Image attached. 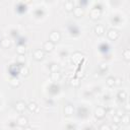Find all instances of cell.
Here are the masks:
<instances>
[{"label":"cell","mask_w":130,"mask_h":130,"mask_svg":"<svg viewBox=\"0 0 130 130\" xmlns=\"http://www.w3.org/2000/svg\"><path fill=\"white\" fill-rule=\"evenodd\" d=\"M60 39H61V35H60V32L58 30H52L50 32V35H49V40L53 44L58 43L60 41Z\"/></svg>","instance_id":"obj_1"},{"label":"cell","mask_w":130,"mask_h":130,"mask_svg":"<svg viewBox=\"0 0 130 130\" xmlns=\"http://www.w3.org/2000/svg\"><path fill=\"white\" fill-rule=\"evenodd\" d=\"M101 14H102V11H101V9H100V8H96V7H94V8H92V9L90 10V12H89V17H90L91 19L95 20V19L100 18Z\"/></svg>","instance_id":"obj_2"},{"label":"cell","mask_w":130,"mask_h":130,"mask_svg":"<svg viewBox=\"0 0 130 130\" xmlns=\"http://www.w3.org/2000/svg\"><path fill=\"white\" fill-rule=\"evenodd\" d=\"M107 35H108V38H109L111 41H115V40H117V39L119 38V31H118L117 29H115V28L109 29Z\"/></svg>","instance_id":"obj_3"},{"label":"cell","mask_w":130,"mask_h":130,"mask_svg":"<svg viewBox=\"0 0 130 130\" xmlns=\"http://www.w3.org/2000/svg\"><path fill=\"white\" fill-rule=\"evenodd\" d=\"M32 56H34V59H35L36 61H41V60H43L44 57H45V52H44L43 50H41V49H38V50H36V51L34 52Z\"/></svg>","instance_id":"obj_4"},{"label":"cell","mask_w":130,"mask_h":130,"mask_svg":"<svg viewBox=\"0 0 130 130\" xmlns=\"http://www.w3.org/2000/svg\"><path fill=\"white\" fill-rule=\"evenodd\" d=\"M94 116L95 118L98 119H102L106 116V110L103 108V107H98L95 110H94Z\"/></svg>","instance_id":"obj_5"},{"label":"cell","mask_w":130,"mask_h":130,"mask_svg":"<svg viewBox=\"0 0 130 130\" xmlns=\"http://www.w3.org/2000/svg\"><path fill=\"white\" fill-rule=\"evenodd\" d=\"M16 124L20 127H26L28 125V119L25 116H20L16 120Z\"/></svg>","instance_id":"obj_6"},{"label":"cell","mask_w":130,"mask_h":130,"mask_svg":"<svg viewBox=\"0 0 130 130\" xmlns=\"http://www.w3.org/2000/svg\"><path fill=\"white\" fill-rule=\"evenodd\" d=\"M72 62L74 63V64H79L80 62H81V60L83 59V55L81 54V53H79V52H75L73 55H72Z\"/></svg>","instance_id":"obj_7"},{"label":"cell","mask_w":130,"mask_h":130,"mask_svg":"<svg viewBox=\"0 0 130 130\" xmlns=\"http://www.w3.org/2000/svg\"><path fill=\"white\" fill-rule=\"evenodd\" d=\"M54 47H55V44H53V43L50 42V41H47V42H45L44 45H43V49H44L43 51H44V52H51V51H53Z\"/></svg>","instance_id":"obj_8"},{"label":"cell","mask_w":130,"mask_h":130,"mask_svg":"<svg viewBox=\"0 0 130 130\" xmlns=\"http://www.w3.org/2000/svg\"><path fill=\"white\" fill-rule=\"evenodd\" d=\"M25 108H26V105H25L24 102H22V101H19V102H17V103L15 104V110H16L17 112H23V111L25 110Z\"/></svg>","instance_id":"obj_9"},{"label":"cell","mask_w":130,"mask_h":130,"mask_svg":"<svg viewBox=\"0 0 130 130\" xmlns=\"http://www.w3.org/2000/svg\"><path fill=\"white\" fill-rule=\"evenodd\" d=\"M64 8H65V10L68 11V12L73 11V9H74V2L71 1V0L66 1V2L64 3Z\"/></svg>","instance_id":"obj_10"},{"label":"cell","mask_w":130,"mask_h":130,"mask_svg":"<svg viewBox=\"0 0 130 130\" xmlns=\"http://www.w3.org/2000/svg\"><path fill=\"white\" fill-rule=\"evenodd\" d=\"M26 108L28 109V111L29 112H39V106L35 103V102H30L27 106H26Z\"/></svg>","instance_id":"obj_11"},{"label":"cell","mask_w":130,"mask_h":130,"mask_svg":"<svg viewBox=\"0 0 130 130\" xmlns=\"http://www.w3.org/2000/svg\"><path fill=\"white\" fill-rule=\"evenodd\" d=\"M0 45H1V47H2V48L7 49V48H9V47L11 46V41H10L8 38H4V39H2V40H1Z\"/></svg>","instance_id":"obj_12"},{"label":"cell","mask_w":130,"mask_h":130,"mask_svg":"<svg viewBox=\"0 0 130 130\" xmlns=\"http://www.w3.org/2000/svg\"><path fill=\"white\" fill-rule=\"evenodd\" d=\"M73 112H74L73 106H71V105H66V106L64 107V114H65L66 116H71V115L73 114Z\"/></svg>","instance_id":"obj_13"},{"label":"cell","mask_w":130,"mask_h":130,"mask_svg":"<svg viewBox=\"0 0 130 130\" xmlns=\"http://www.w3.org/2000/svg\"><path fill=\"white\" fill-rule=\"evenodd\" d=\"M94 32H95L98 36H102V35L105 32V27H104V25H102V24H96V25L94 26Z\"/></svg>","instance_id":"obj_14"},{"label":"cell","mask_w":130,"mask_h":130,"mask_svg":"<svg viewBox=\"0 0 130 130\" xmlns=\"http://www.w3.org/2000/svg\"><path fill=\"white\" fill-rule=\"evenodd\" d=\"M73 13H74V15L76 16V17H80V16H82L83 15V8L82 7H74V9H73Z\"/></svg>","instance_id":"obj_15"},{"label":"cell","mask_w":130,"mask_h":130,"mask_svg":"<svg viewBox=\"0 0 130 130\" xmlns=\"http://www.w3.org/2000/svg\"><path fill=\"white\" fill-rule=\"evenodd\" d=\"M16 52L18 55H24L25 52H26V49H25V46L24 45H18L16 47Z\"/></svg>","instance_id":"obj_16"},{"label":"cell","mask_w":130,"mask_h":130,"mask_svg":"<svg viewBox=\"0 0 130 130\" xmlns=\"http://www.w3.org/2000/svg\"><path fill=\"white\" fill-rule=\"evenodd\" d=\"M9 83H10L11 86H13V87H17V86H19L20 81H19V79H18L17 77H12V78L10 79Z\"/></svg>","instance_id":"obj_17"},{"label":"cell","mask_w":130,"mask_h":130,"mask_svg":"<svg viewBox=\"0 0 130 130\" xmlns=\"http://www.w3.org/2000/svg\"><path fill=\"white\" fill-rule=\"evenodd\" d=\"M118 99H119V101H121V102L126 101V99H127V93H126V91H124V90L119 91V92H118Z\"/></svg>","instance_id":"obj_18"},{"label":"cell","mask_w":130,"mask_h":130,"mask_svg":"<svg viewBox=\"0 0 130 130\" xmlns=\"http://www.w3.org/2000/svg\"><path fill=\"white\" fill-rule=\"evenodd\" d=\"M122 54H123V58L125 61H127V62L130 61V50L129 49H125Z\"/></svg>","instance_id":"obj_19"},{"label":"cell","mask_w":130,"mask_h":130,"mask_svg":"<svg viewBox=\"0 0 130 130\" xmlns=\"http://www.w3.org/2000/svg\"><path fill=\"white\" fill-rule=\"evenodd\" d=\"M50 71H51V73L59 72V71H60V66H59L58 64L53 63V64H51V66H50Z\"/></svg>","instance_id":"obj_20"},{"label":"cell","mask_w":130,"mask_h":130,"mask_svg":"<svg viewBox=\"0 0 130 130\" xmlns=\"http://www.w3.org/2000/svg\"><path fill=\"white\" fill-rule=\"evenodd\" d=\"M19 73H20L21 75H23V76H26V75L29 73V70H28V68H27L26 66H21V67L19 68Z\"/></svg>","instance_id":"obj_21"},{"label":"cell","mask_w":130,"mask_h":130,"mask_svg":"<svg viewBox=\"0 0 130 130\" xmlns=\"http://www.w3.org/2000/svg\"><path fill=\"white\" fill-rule=\"evenodd\" d=\"M70 84H71L73 87H78L79 84H80L79 79H78L77 77H75V78H71V80H70Z\"/></svg>","instance_id":"obj_22"},{"label":"cell","mask_w":130,"mask_h":130,"mask_svg":"<svg viewBox=\"0 0 130 130\" xmlns=\"http://www.w3.org/2000/svg\"><path fill=\"white\" fill-rule=\"evenodd\" d=\"M61 78V75L59 72H54V73H51V79L53 81H58L59 79Z\"/></svg>","instance_id":"obj_23"},{"label":"cell","mask_w":130,"mask_h":130,"mask_svg":"<svg viewBox=\"0 0 130 130\" xmlns=\"http://www.w3.org/2000/svg\"><path fill=\"white\" fill-rule=\"evenodd\" d=\"M106 83H107V85H109V86H114V85H115V78H114L113 76L108 77V78L106 79Z\"/></svg>","instance_id":"obj_24"},{"label":"cell","mask_w":130,"mask_h":130,"mask_svg":"<svg viewBox=\"0 0 130 130\" xmlns=\"http://www.w3.org/2000/svg\"><path fill=\"white\" fill-rule=\"evenodd\" d=\"M120 122H122L124 125H128V124H129V116H128L127 114H125L123 117H121Z\"/></svg>","instance_id":"obj_25"},{"label":"cell","mask_w":130,"mask_h":130,"mask_svg":"<svg viewBox=\"0 0 130 130\" xmlns=\"http://www.w3.org/2000/svg\"><path fill=\"white\" fill-rule=\"evenodd\" d=\"M124 115H125V111H124L123 109H119V110L115 111V116H117V117H119V118L123 117Z\"/></svg>","instance_id":"obj_26"},{"label":"cell","mask_w":130,"mask_h":130,"mask_svg":"<svg viewBox=\"0 0 130 130\" xmlns=\"http://www.w3.org/2000/svg\"><path fill=\"white\" fill-rule=\"evenodd\" d=\"M16 61L19 64H23L25 62V57L23 55H18V57H16Z\"/></svg>","instance_id":"obj_27"},{"label":"cell","mask_w":130,"mask_h":130,"mask_svg":"<svg viewBox=\"0 0 130 130\" xmlns=\"http://www.w3.org/2000/svg\"><path fill=\"white\" fill-rule=\"evenodd\" d=\"M99 68L102 70V71H106L108 69V65L105 63V62H102L100 65H99Z\"/></svg>","instance_id":"obj_28"},{"label":"cell","mask_w":130,"mask_h":130,"mask_svg":"<svg viewBox=\"0 0 130 130\" xmlns=\"http://www.w3.org/2000/svg\"><path fill=\"white\" fill-rule=\"evenodd\" d=\"M99 130H111V127L109 125H107V124H103V125H101Z\"/></svg>","instance_id":"obj_29"},{"label":"cell","mask_w":130,"mask_h":130,"mask_svg":"<svg viewBox=\"0 0 130 130\" xmlns=\"http://www.w3.org/2000/svg\"><path fill=\"white\" fill-rule=\"evenodd\" d=\"M120 120H121V118H119V117H117V116H113V123H115V124H118V125H119Z\"/></svg>","instance_id":"obj_30"},{"label":"cell","mask_w":130,"mask_h":130,"mask_svg":"<svg viewBox=\"0 0 130 130\" xmlns=\"http://www.w3.org/2000/svg\"><path fill=\"white\" fill-rule=\"evenodd\" d=\"M122 83V78L118 77V78H115V85H120Z\"/></svg>","instance_id":"obj_31"},{"label":"cell","mask_w":130,"mask_h":130,"mask_svg":"<svg viewBox=\"0 0 130 130\" xmlns=\"http://www.w3.org/2000/svg\"><path fill=\"white\" fill-rule=\"evenodd\" d=\"M110 127H111V130H118L119 129V125L115 124V123H113L112 126H110Z\"/></svg>","instance_id":"obj_32"},{"label":"cell","mask_w":130,"mask_h":130,"mask_svg":"<svg viewBox=\"0 0 130 130\" xmlns=\"http://www.w3.org/2000/svg\"><path fill=\"white\" fill-rule=\"evenodd\" d=\"M125 112H129L130 111V106H129V103L128 102H126V104H125V110H124Z\"/></svg>","instance_id":"obj_33"},{"label":"cell","mask_w":130,"mask_h":130,"mask_svg":"<svg viewBox=\"0 0 130 130\" xmlns=\"http://www.w3.org/2000/svg\"><path fill=\"white\" fill-rule=\"evenodd\" d=\"M76 75H77V78L80 77V76L82 77V76H83V71H77V74H76Z\"/></svg>","instance_id":"obj_34"},{"label":"cell","mask_w":130,"mask_h":130,"mask_svg":"<svg viewBox=\"0 0 130 130\" xmlns=\"http://www.w3.org/2000/svg\"><path fill=\"white\" fill-rule=\"evenodd\" d=\"M109 113H110V115H112V116H115V111H114V110H112V109H111V110L109 111Z\"/></svg>","instance_id":"obj_35"},{"label":"cell","mask_w":130,"mask_h":130,"mask_svg":"<svg viewBox=\"0 0 130 130\" xmlns=\"http://www.w3.org/2000/svg\"><path fill=\"white\" fill-rule=\"evenodd\" d=\"M24 130H34V129H32L31 127H25V129H24Z\"/></svg>","instance_id":"obj_36"},{"label":"cell","mask_w":130,"mask_h":130,"mask_svg":"<svg viewBox=\"0 0 130 130\" xmlns=\"http://www.w3.org/2000/svg\"><path fill=\"white\" fill-rule=\"evenodd\" d=\"M87 130H94L93 128H89V129H87Z\"/></svg>","instance_id":"obj_37"}]
</instances>
